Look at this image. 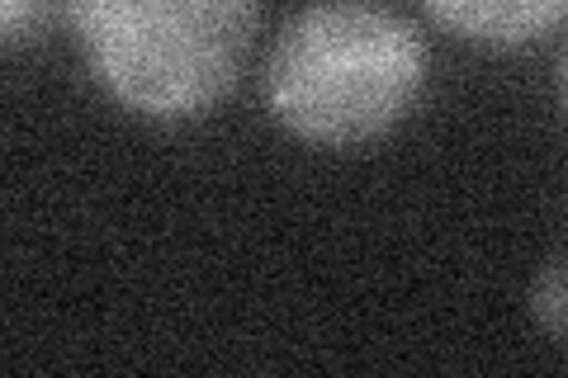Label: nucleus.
Wrapping results in <instances>:
<instances>
[{
	"mask_svg": "<svg viewBox=\"0 0 568 378\" xmlns=\"http://www.w3.org/2000/svg\"><path fill=\"white\" fill-rule=\"evenodd\" d=\"M432 48L384 0H313L294 10L265 58V104L313 147H361L422 104Z\"/></svg>",
	"mask_w": 568,
	"mask_h": 378,
	"instance_id": "f257e3e1",
	"label": "nucleus"
},
{
	"mask_svg": "<svg viewBox=\"0 0 568 378\" xmlns=\"http://www.w3.org/2000/svg\"><path fill=\"white\" fill-rule=\"evenodd\" d=\"M85 71L138 119L185 123L233 95L261 0H62Z\"/></svg>",
	"mask_w": 568,
	"mask_h": 378,
	"instance_id": "f03ea898",
	"label": "nucleus"
},
{
	"mask_svg": "<svg viewBox=\"0 0 568 378\" xmlns=\"http://www.w3.org/2000/svg\"><path fill=\"white\" fill-rule=\"evenodd\" d=\"M432 20L488 52H521L559 33L568 0H422Z\"/></svg>",
	"mask_w": 568,
	"mask_h": 378,
	"instance_id": "7ed1b4c3",
	"label": "nucleus"
},
{
	"mask_svg": "<svg viewBox=\"0 0 568 378\" xmlns=\"http://www.w3.org/2000/svg\"><path fill=\"white\" fill-rule=\"evenodd\" d=\"M530 313L540 317V327L549 331V340H564L568 327V289H564V256H555L545 265V275L530 284Z\"/></svg>",
	"mask_w": 568,
	"mask_h": 378,
	"instance_id": "20e7f679",
	"label": "nucleus"
},
{
	"mask_svg": "<svg viewBox=\"0 0 568 378\" xmlns=\"http://www.w3.org/2000/svg\"><path fill=\"white\" fill-rule=\"evenodd\" d=\"M48 14H52V0H0V52L39 39Z\"/></svg>",
	"mask_w": 568,
	"mask_h": 378,
	"instance_id": "39448f33",
	"label": "nucleus"
}]
</instances>
